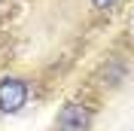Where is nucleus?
Here are the masks:
<instances>
[{
	"mask_svg": "<svg viewBox=\"0 0 134 131\" xmlns=\"http://www.w3.org/2000/svg\"><path fill=\"white\" fill-rule=\"evenodd\" d=\"M92 107L85 104H64L58 113V131H88L92 128Z\"/></svg>",
	"mask_w": 134,
	"mask_h": 131,
	"instance_id": "nucleus-1",
	"label": "nucleus"
},
{
	"mask_svg": "<svg viewBox=\"0 0 134 131\" xmlns=\"http://www.w3.org/2000/svg\"><path fill=\"white\" fill-rule=\"evenodd\" d=\"M27 104V85L15 76L0 79V110L3 113H18Z\"/></svg>",
	"mask_w": 134,
	"mask_h": 131,
	"instance_id": "nucleus-2",
	"label": "nucleus"
},
{
	"mask_svg": "<svg viewBox=\"0 0 134 131\" xmlns=\"http://www.w3.org/2000/svg\"><path fill=\"white\" fill-rule=\"evenodd\" d=\"M92 3H94L98 9H110V6H116L119 0H92Z\"/></svg>",
	"mask_w": 134,
	"mask_h": 131,
	"instance_id": "nucleus-3",
	"label": "nucleus"
}]
</instances>
